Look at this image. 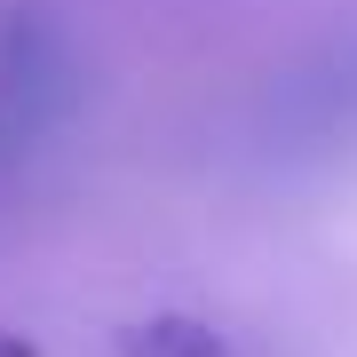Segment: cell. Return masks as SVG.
Returning <instances> with one entry per match:
<instances>
[{
	"label": "cell",
	"instance_id": "6da1fadb",
	"mask_svg": "<svg viewBox=\"0 0 357 357\" xmlns=\"http://www.w3.org/2000/svg\"><path fill=\"white\" fill-rule=\"evenodd\" d=\"M119 349L128 357H230V342L199 318H143V326L119 333Z\"/></svg>",
	"mask_w": 357,
	"mask_h": 357
}]
</instances>
